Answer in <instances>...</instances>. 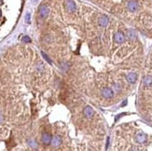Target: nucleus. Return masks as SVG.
Instances as JSON below:
<instances>
[{
  "instance_id": "2",
  "label": "nucleus",
  "mask_w": 152,
  "mask_h": 151,
  "mask_svg": "<svg viewBox=\"0 0 152 151\" xmlns=\"http://www.w3.org/2000/svg\"><path fill=\"white\" fill-rule=\"evenodd\" d=\"M139 8V4L136 0H131L128 3V9L132 12H135Z\"/></svg>"
},
{
  "instance_id": "11",
  "label": "nucleus",
  "mask_w": 152,
  "mask_h": 151,
  "mask_svg": "<svg viewBox=\"0 0 152 151\" xmlns=\"http://www.w3.org/2000/svg\"><path fill=\"white\" fill-rule=\"evenodd\" d=\"M51 145L54 147H59L62 144V139L59 136H54L53 138H51Z\"/></svg>"
},
{
  "instance_id": "18",
  "label": "nucleus",
  "mask_w": 152,
  "mask_h": 151,
  "mask_svg": "<svg viewBox=\"0 0 152 151\" xmlns=\"http://www.w3.org/2000/svg\"><path fill=\"white\" fill-rule=\"evenodd\" d=\"M30 18H31L30 13L27 12V13H26V16H25V22H26L27 23H30Z\"/></svg>"
},
{
  "instance_id": "10",
  "label": "nucleus",
  "mask_w": 152,
  "mask_h": 151,
  "mask_svg": "<svg viewBox=\"0 0 152 151\" xmlns=\"http://www.w3.org/2000/svg\"><path fill=\"white\" fill-rule=\"evenodd\" d=\"M41 141L45 144V145H49L50 142H51V135L49 133H44L42 136H41Z\"/></svg>"
},
{
  "instance_id": "9",
  "label": "nucleus",
  "mask_w": 152,
  "mask_h": 151,
  "mask_svg": "<svg viewBox=\"0 0 152 151\" xmlns=\"http://www.w3.org/2000/svg\"><path fill=\"white\" fill-rule=\"evenodd\" d=\"M99 24L102 26V27H106L107 24H108V22H109V20H108V18H107L106 15H102L100 18H99Z\"/></svg>"
},
{
  "instance_id": "15",
  "label": "nucleus",
  "mask_w": 152,
  "mask_h": 151,
  "mask_svg": "<svg viewBox=\"0 0 152 151\" xmlns=\"http://www.w3.org/2000/svg\"><path fill=\"white\" fill-rule=\"evenodd\" d=\"M28 144H29V146L32 147H37V144H36V142L34 139H29V140H28Z\"/></svg>"
},
{
  "instance_id": "16",
  "label": "nucleus",
  "mask_w": 152,
  "mask_h": 151,
  "mask_svg": "<svg viewBox=\"0 0 152 151\" xmlns=\"http://www.w3.org/2000/svg\"><path fill=\"white\" fill-rule=\"evenodd\" d=\"M113 90L116 91V92H119V91H121V86H120L119 84L115 83V84H113Z\"/></svg>"
},
{
  "instance_id": "8",
  "label": "nucleus",
  "mask_w": 152,
  "mask_h": 151,
  "mask_svg": "<svg viewBox=\"0 0 152 151\" xmlns=\"http://www.w3.org/2000/svg\"><path fill=\"white\" fill-rule=\"evenodd\" d=\"M127 81L129 82V83H134L135 81H136L137 79V74L136 73H134V72H131L130 74H128V76H127Z\"/></svg>"
},
{
  "instance_id": "1",
  "label": "nucleus",
  "mask_w": 152,
  "mask_h": 151,
  "mask_svg": "<svg viewBox=\"0 0 152 151\" xmlns=\"http://www.w3.org/2000/svg\"><path fill=\"white\" fill-rule=\"evenodd\" d=\"M38 13H39V16L42 18V19H45L47 18L49 14V9L47 5H40L39 8H38Z\"/></svg>"
},
{
  "instance_id": "13",
  "label": "nucleus",
  "mask_w": 152,
  "mask_h": 151,
  "mask_svg": "<svg viewBox=\"0 0 152 151\" xmlns=\"http://www.w3.org/2000/svg\"><path fill=\"white\" fill-rule=\"evenodd\" d=\"M127 36H128V37H129L131 40H134V39L136 37L135 32L134 30H132V29H129V30L127 31Z\"/></svg>"
},
{
  "instance_id": "7",
  "label": "nucleus",
  "mask_w": 152,
  "mask_h": 151,
  "mask_svg": "<svg viewBox=\"0 0 152 151\" xmlns=\"http://www.w3.org/2000/svg\"><path fill=\"white\" fill-rule=\"evenodd\" d=\"M114 39H115V41H116L117 43H122V42H124V40H125L124 34H123L122 32H118V33L115 35Z\"/></svg>"
},
{
  "instance_id": "14",
  "label": "nucleus",
  "mask_w": 152,
  "mask_h": 151,
  "mask_svg": "<svg viewBox=\"0 0 152 151\" xmlns=\"http://www.w3.org/2000/svg\"><path fill=\"white\" fill-rule=\"evenodd\" d=\"M41 55H42V57H43V58H44V59H45V60L49 63V64H52V61H51V59H50V58L46 54L44 51H41Z\"/></svg>"
},
{
  "instance_id": "3",
  "label": "nucleus",
  "mask_w": 152,
  "mask_h": 151,
  "mask_svg": "<svg viewBox=\"0 0 152 151\" xmlns=\"http://www.w3.org/2000/svg\"><path fill=\"white\" fill-rule=\"evenodd\" d=\"M65 8L68 12H74L76 10V4L73 0H66L65 1Z\"/></svg>"
},
{
  "instance_id": "6",
  "label": "nucleus",
  "mask_w": 152,
  "mask_h": 151,
  "mask_svg": "<svg viewBox=\"0 0 152 151\" xmlns=\"http://www.w3.org/2000/svg\"><path fill=\"white\" fill-rule=\"evenodd\" d=\"M83 114H84V116L87 117V118H91V117L93 116L94 112H93V109L91 108V106H85V108L83 109Z\"/></svg>"
},
{
  "instance_id": "21",
  "label": "nucleus",
  "mask_w": 152,
  "mask_h": 151,
  "mask_svg": "<svg viewBox=\"0 0 152 151\" xmlns=\"http://www.w3.org/2000/svg\"><path fill=\"white\" fill-rule=\"evenodd\" d=\"M108 144H109V138H107V147H108Z\"/></svg>"
},
{
  "instance_id": "17",
  "label": "nucleus",
  "mask_w": 152,
  "mask_h": 151,
  "mask_svg": "<svg viewBox=\"0 0 152 151\" xmlns=\"http://www.w3.org/2000/svg\"><path fill=\"white\" fill-rule=\"evenodd\" d=\"M22 41L24 42V43H29V42H31V38L29 36H24L22 38Z\"/></svg>"
},
{
  "instance_id": "5",
  "label": "nucleus",
  "mask_w": 152,
  "mask_h": 151,
  "mask_svg": "<svg viewBox=\"0 0 152 151\" xmlns=\"http://www.w3.org/2000/svg\"><path fill=\"white\" fill-rule=\"evenodd\" d=\"M113 94H114V91H113V90L111 88H105L102 91V95L106 99H109V98L113 97Z\"/></svg>"
},
{
  "instance_id": "4",
  "label": "nucleus",
  "mask_w": 152,
  "mask_h": 151,
  "mask_svg": "<svg viewBox=\"0 0 152 151\" xmlns=\"http://www.w3.org/2000/svg\"><path fill=\"white\" fill-rule=\"evenodd\" d=\"M147 138H148L147 134H146L145 133H143V132H139V133H137L136 136H135L136 142L140 143V144H143V143H145V142L147 141Z\"/></svg>"
},
{
  "instance_id": "20",
  "label": "nucleus",
  "mask_w": 152,
  "mask_h": 151,
  "mask_svg": "<svg viewBox=\"0 0 152 151\" xmlns=\"http://www.w3.org/2000/svg\"><path fill=\"white\" fill-rule=\"evenodd\" d=\"M126 104H127V100H125V101H124V103H123V104L121 105V106H124L125 105H126Z\"/></svg>"
},
{
  "instance_id": "19",
  "label": "nucleus",
  "mask_w": 152,
  "mask_h": 151,
  "mask_svg": "<svg viewBox=\"0 0 152 151\" xmlns=\"http://www.w3.org/2000/svg\"><path fill=\"white\" fill-rule=\"evenodd\" d=\"M2 121H3V115L0 113V123H1Z\"/></svg>"
},
{
  "instance_id": "12",
  "label": "nucleus",
  "mask_w": 152,
  "mask_h": 151,
  "mask_svg": "<svg viewBox=\"0 0 152 151\" xmlns=\"http://www.w3.org/2000/svg\"><path fill=\"white\" fill-rule=\"evenodd\" d=\"M144 84L146 87H150L152 84V76H146L144 77Z\"/></svg>"
}]
</instances>
